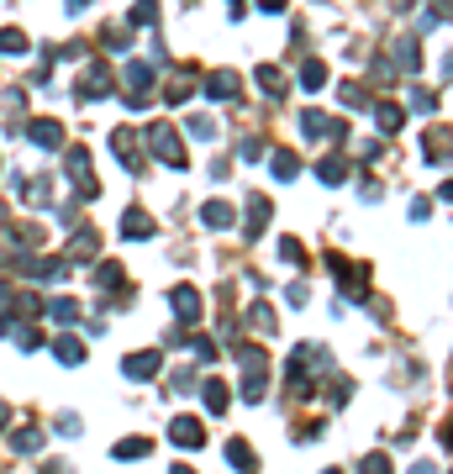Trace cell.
<instances>
[{"label":"cell","instance_id":"6da1fadb","mask_svg":"<svg viewBox=\"0 0 453 474\" xmlns=\"http://www.w3.org/2000/svg\"><path fill=\"white\" fill-rule=\"evenodd\" d=\"M169 438L184 443V448H201V422H195V416H175V422H169Z\"/></svg>","mask_w":453,"mask_h":474},{"label":"cell","instance_id":"7a4b0ae2","mask_svg":"<svg viewBox=\"0 0 453 474\" xmlns=\"http://www.w3.org/2000/svg\"><path fill=\"white\" fill-rule=\"evenodd\" d=\"M127 374H132V379H153V374H158V354H132V359H127Z\"/></svg>","mask_w":453,"mask_h":474},{"label":"cell","instance_id":"3957f363","mask_svg":"<svg viewBox=\"0 0 453 474\" xmlns=\"http://www.w3.org/2000/svg\"><path fill=\"white\" fill-rule=\"evenodd\" d=\"M226 401H232V396H226V385L211 379V385H206V406H211V411H226Z\"/></svg>","mask_w":453,"mask_h":474},{"label":"cell","instance_id":"277c9868","mask_svg":"<svg viewBox=\"0 0 453 474\" xmlns=\"http://www.w3.org/2000/svg\"><path fill=\"white\" fill-rule=\"evenodd\" d=\"M58 359L63 364H79V359H85V348H79L74 337H58Z\"/></svg>","mask_w":453,"mask_h":474},{"label":"cell","instance_id":"5b68a950","mask_svg":"<svg viewBox=\"0 0 453 474\" xmlns=\"http://www.w3.org/2000/svg\"><path fill=\"white\" fill-rule=\"evenodd\" d=\"M148 453V438H127L122 448H116V458H142Z\"/></svg>","mask_w":453,"mask_h":474},{"label":"cell","instance_id":"8992f818","mask_svg":"<svg viewBox=\"0 0 453 474\" xmlns=\"http://www.w3.org/2000/svg\"><path fill=\"white\" fill-rule=\"evenodd\" d=\"M226 453H232V464L243 469V474H253V453H248V443H232Z\"/></svg>","mask_w":453,"mask_h":474},{"label":"cell","instance_id":"52a82bcc","mask_svg":"<svg viewBox=\"0 0 453 474\" xmlns=\"http://www.w3.org/2000/svg\"><path fill=\"white\" fill-rule=\"evenodd\" d=\"M175 311H179V316H195V295L190 290H175Z\"/></svg>","mask_w":453,"mask_h":474},{"label":"cell","instance_id":"ba28073f","mask_svg":"<svg viewBox=\"0 0 453 474\" xmlns=\"http://www.w3.org/2000/svg\"><path fill=\"white\" fill-rule=\"evenodd\" d=\"M364 474H390V458H380V453L364 458Z\"/></svg>","mask_w":453,"mask_h":474},{"label":"cell","instance_id":"9c48e42d","mask_svg":"<svg viewBox=\"0 0 453 474\" xmlns=\"http://www.w3.org/2000/svg\"><path fill=\"white\" fill-rule=\"evenodd\" d=\"M175 474H190V469H184V464H175Z\"/></svg>","mask_w":453,"mask_h":474}]
</instances>
